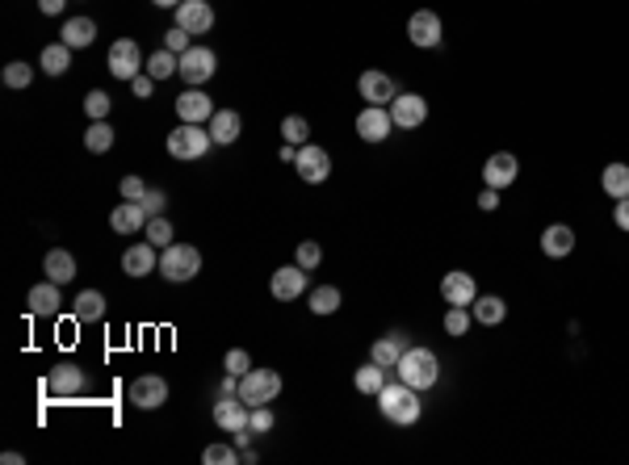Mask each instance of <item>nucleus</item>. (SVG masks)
I'll use <instances>...</instances> for the list:
<instances>
[{
    "mask_svg": "<svg viewBox=\"0 0 629 465\" xmlns=\"http://www.w3.org/2000/svg\"><path fill=\"white\" fill-rule=\"evenodd\" d=\"M189 47H194V34H189V30L173 26V30L164 34V50H173V55H185Z\"/></svg>",
    "mask_w": 629,
    "mask_h": 465,
    "instance_id": "37998d69",
    "label": "nucleus"
},
{
    "mask_svg": "<svg viewBox=\"0 0 629 465\" xmlns=\"http://www.w3.org/2000/svg\"><path fill=\"white\" fill-rule=\"evenodd\" d=\"M84 147L93 151V156H105L113 147V126L101 118V122H88V130H84Z\"/></svg>",
    "mask_w": 629,
    "mask_h": 465,
    "instance_id": "f704fd0d",
    "label": "nucleus"
},
{
    "mask_svg": "<svg viewBox=\"0 0 629 465\" xmlns=\"http://www.w3.org/2000/svg\"><path fill=\"white\" fill-rule=\"evenodd\" d=\"M441 298L449 306H470L479 298V281L470 273H462V269H453V273L441 277Z\"/></svg>",
    "mask_w": 629,
    "mask_h": 465,
    "instance_id": "6ab92c4d",
    "label": "nucleus"
},
{
    "mask_svg": "<svg viewBox=\"0 0 629 465\" xmlns=\"http://www.w3.org/2000/svg\"><path fill=\"white\" fill-rule=\"evenodd\" d=\"M407 38H411V47H419V50L441 47V38H445L441 13H433V9H416V13L407 17Z\"/></svg>",
    "mask_w": 629,
    "mask_h": 465,
    "instance_id": "6e6552de",
    "label": "nucleus"
},
{
    "mask_svg": "<svg viewBox=\"0 0 629 465\" xmlns=\"http://www.w3.org/2000/svg\"><path fill=\"white\" fill-rule=\"evenodd\" d=\"M517 177H520V164H517V156L512 151H495V156H487V164H483V180L491 185V189H508V185H517Z\"/></svg>",
    "mask_w": 629,
    "mask_h": 465,
    "instance_id": "a211bd4d",
    "label": "nucleus"
},
{
    "mask_svg": "<svg viewBox=\"0 0 629 465\" xmlns=\"http://www.w3.org/2000/svg\"><path fill=\"white\" fill-rule=\"evenodd\" d=\"M378 411H382V419H390L395 428H411V423H419V415H424V402H419V390H411L407 382H387L382 390H378Z\"/></svg>",
    "mask_w": 629,
    "mask_h": 465,
    "instance_id": "f257e3e1",
    "label": "nucleus"
},
{
    "mask_svg": "<svg viewBox=\"0 0 629 465\" xmlns=\"http://www.w3.org/2000/svg\"><path fill=\"white\" fill-rule=\"evenodd\" d=\"M403 353H407V339L399 336V332H390V336H378V339L370 344V361H378L382 370H395Z\"/></svg>",
    "mask_w": 629,
    "mask_h": 465,
    "instance_id": "bb28decb",
    "label": "nucleus"
},
{
    "mask_svg": "<svg viewBox=\"0 0 629 465\" xmlns=\"http://www.w3.org/2000/svg\"><path fill=\"white\" fill-rule=\"evenodd\" d=\"M273 411H269V402H265V407H252V419H248V428H252V432L257 436H265V432H273Z\"/></svg>",
    "mask_w": 629,
    "mask_h": 465,
    "instance_id": "a18cd8bd",
    "label": "nucleus"
},
{
    "mask_svg": "<svg viewBox=\"0 0 629 465\" xmlns=\"http://www.w3.org/2000/svg\"><path fill=\"white\" fill-rule=\"evenodd\" d=\"M143 240L147 243H156V248H168V243H177V231H173V223H168V218H147V226H143Z\"/></svg>",
    "mask_w": 629,
    "mask_h": 465,
    "instance_id": "e433bc0d",
    "label": "nucleus"
},
{
    "mask_svg": "<svg viewBox=\"0 0 629 465\" xmlns=\"http://www.w3.org/2000/svg\"><path fill=\"white\" fill-rule=\"evenodd\" d=\"M26 310H30L34 319H59V310H64V286L59 281H38V286L26 293Z\"/></svg>",
    "mask_w": 629,
    "mask_h": 465,
    "instance_id": "1a4fd4ad",
    "label": "nucleus"
},
{
    "mask_svg": "<svg viewBox=\"0 0 629 465\" xmlns=\"http://www.w3.org/2000/svg\"><path fill=\"white\" fill-rule=\"evenodd\" d=\"M130 402L139 407V411H156L168 402V382H164L160 373H139L134 382H130Z\"/></svg>",
    "mask_w": 629,
    "mask_h": 465,
    "instance_id": "4468645a",
    "label": "nucleus"
},
{
    "mask_svg": "<svg viewBox=\"0 0 629 465\" xmlns=\"http://www.w3.org/2000/svg\"><path fill=\"white\" fill-rule=\"evenodd\" d=\"M38 9H42L47 17H59L67 9V0H38Z\"/></svg>",
    "mask_w": 629,
    "mask_h": 465,
    "instance_id": "864d4df0",
    "label": "nucleus"
},
{
    "mask_svg": "<svg viewBox=\"0 0 629 465\" xmlns=\"http://www.w3.org/2000/svg\"><path fill=\"white\" fill-rule=\"evenodd\" d=\"M357 93H361V101H370V105H390V101L399 96V84H395V76H387L382 67H370V72H361Z\"/></svg>",
    "mask_w": 629,
    "mask_h": 465,
    "instance_id": "ddd939ff",
    "label": "nucleus"
},
{
    "mask_svg": "<svg viewBox=\"0 0 629 465\" xmlns=\"http://www.w3.org/2000/svg\"><path fill=\"white\" fill-rule=\"evenodd\" d=\"M613 223L621 226V231H629V197H621V202L613 206Z\"/></svg>",
    "mask_w": 629,
    "mask_h": 465,
    "instance_id": "3c124183",
    "label": "nucleus"
},
{
    "mask_svg": "<svg viewBox=\"0 0 629 465\" xmlns=\"http://www.w3.org/2000/svg\"><path fill=\"white\" fill-rule=\"evenodd\" d=\"M93 38H97V21H93V17H67L64 34H59V42H67L72 50L93 47Z\"/></svg>",
    "mask_w": 629,
    "mask_h": 465,
    "instance_id": "cd10ccee",
    "label": "nucleus"
},
{
    "mask_svg": "<svg viewBox=\"0 0 629 465\" xmlns=\"http://www.w3.org/2000/svg\"><path fill=\"white\" fill-rule=\"evenodd\" d=\"M294 172L307 180V185H323V180L332 177V156H327V147L303 143L298 147V156H294Z\"/></svg>",
    "mask_w": 629,
    "mask_h": 465,
    "instance_id": "0eeeda50",
    "label": "nucleus"
},
{
    "mask_svg": "<svg viewBox=\"0 0 629 465\" xmlns=\"http://www.w3.org/2000/svg\"><path fill=\"white\" fill-rule=\"evenodd\" d=\"M387 382H390V370H382L378 361H365V365L353 373V385L361 390V394H373V399H378V390H382Z\"/></svg>",
    "mask_w": 629,
    "mask_h": 465,
    "instance_id": "c756f323",
    "label": "nucleus"
},
{
    "mask_svg": "<svg viewBox=\"0 0 629 465\" xmlns=\"http://www.w3.org/2000/svg\"><path fill=\"white\" fill-rule=\"evenodd\" d=\"M600 189L609 193L613 202L629 197V164H609V168L600 172Z\"/></svg>",
    "mask_w": 629,
    "mask_h": 465,
    "instance_id": "2f4dec72",
    "label": "nucleus"
},
{
    "mask_svg": "<svg viewBox=\"0 0 629 465\" xmlns=\"http://www.w3.org/2000/svg\"><path fill=\"white\" fill-rule=\"evenodd\" d=\"M214 67H219V55L210 47H189L185 55H180V80L189 84V88H202V84L214 76Z\"/></svg>",
    "mask_w": 629,
    "mask_h": 465,
    "instance_id": "9d476101",
    "label": "nucleus"
},
{
    "mask_svg": "<svg viewBox=\"0 0 629 465\" xmlns=\"http://www.w3.org/2000/svg\"><path fill=\"white\" fill-rule=\"evenodd\" d=\"M72 315L81 323H101L105 319V293H97V289H84L81 298H76V306H72Z\"/></svg>",
    "mask_w": 629,
    "mask_h": 465,
    "instance_id": "473e14b6",
    "label": "nucleus"
},
{
    "mask_svg": "<svg viewBox=\"0 0 629 465\" xmlns=\"http://www.w3.org/2000/svg\"><path fill=\"white\" fill-rule=\"evenodd\" d=\"M269 293H273L277 302H294V298H303L307 293V269L294 260V264H281L269 281Z\"/></svg>",
    "mask_w": 629,
    "mask_h": 465,
    "instance_id": "2eb2a0df",
    "label": "nucleus"
},
{
    "mask_svg": "<svg viewBox=\"0 0 629 465\" xmlns=\"http://www.w3.org/2000/svg\"><path fill=\"white\" fill-rule=\"evenodd\" d=\"M42 273L50 277V281H59V286H67L72 277H76V256L67 252V248H50L47 260H42Z\"/></svg>",
    "mask_w": 629,
    "mask_h": 465,
    "instance_id": "c85d7f7f",
    "label": "nucleus"
},
{
    "mask_svg": "<svg viewBox=\"0 0 629 465\" xmlns=\"http://www.w3.org/2000/svg\"><path fill=\"white\" fill-rule=\"evenodd\" d=\"M479 210H500V189H491V185H487V189L479 193Z\"/></svg>",
    "mask_w": 629,
    "mask_h": 465,
    "instance_id": "603ef678",
    "label": "nucleus"
},
{
    "mask_svg": "<svg viewBox=\"0 0 629 465\" xmlns=\"http://www.w3.org/2000/svg\"><path fill=\"white\" fill-rule=\"evenodd\" d=\"M541 252H546L549 260H563L575 252V226L566 223H549L546 231H541Z\"/></svg>",
    "mask_w": 629,
    "mask_h": 465,
    "instance_id": "5701e85b",
    "label": "nucleus"
},
{
    "mask_svg": "<svg viewBox=\"0 0 629 465\" xmlns=\"http://www.w3.org/2000/svg\"><path fill=\"white\" fill-rule=\"evenodd\" d=\"M151 80H168V76H177L180 72V55H173V50H156V55H147V67H143Z\"/></svg>",
    "mask_w": 629,
    "mask_h": 465,
    "instance_id": "72a5a7b5",
    "label": "nucleus"
},
{
    "mask_svg": "<svg viewBox=\"0 0 629 465\" xmlns=\"http://www.w3.org/2000/svg\"><path fill=\"white\" fill-rule=\"evenodd\" d=\"M294 260H298V264H303V269H307V273H311V269H319V260H323V248H319V243H315V240H303V243H298V256H294Z\"/></svg>",
    "mask_w": 629,
    "mask_h": 465,
    "instance_id": "c03bdc74",
    "label": "nucleus"
},
{
    "mask_svg": "<svg viewBox=\"0 0 629 465\" xmlns=\"http://www.w3.org/2000/svg\"><path fill=\"white\" fill-rule=\"evenodd\" d=\"M210 126H197V122H180L168 139H164V147H168V156L173 160H202L210 151Z\"/></svg>",
    "mask_w": 629,
    "mask_h": 465,
    "instance_id": "20e7f679",
    "label": "nucleus"
},
{
    "mask_svg": "<svg viewBox=\"0 0 629 465\" xmlns=\"http://www.w3.org/2000/svg\"><path fill=\"white\" fill-rule=\"evenodd\" d=\"M177 26L189 34H206L214 26V9H210V0H180L177 9Z\"/></svg>",
    "mask_w": 629,
    "mask_h": 465,
    "instance_id": "aec40b11",
    "label": "nucleus"
},
{
    "mask_svg": "<svg viewBox=\"0 0 629 465\" xmlns=\"http://www.w3.org/2000/svg\"><path fill=\"white\" fill-rule=\"evenodd\" d=\"M151 4H156V9H177L180 0H151Z\"/></svg>",
    "mask_w": 629,
    "mask_h": 465,
    "instance_id": "6e6d98bb",
    "label": "nucleus"
},
{
    "mask_svg": "<svg viewBox=\"0 0 629 465\" xmlns=\"http://www.w3.org/2000/svg\"><path fill=\"white\" fill-rule=\"evenodd\" d=\"M130 93H134V96H151V93H156V80L143 72V76H134V80H130Z\"/></svg>",
    "mask_w": 629,
    "mask_h": 465,
    "instance_id": "8fccbe9b",
    "label": "nucleus"
},
{
    "mask_svg": "<svg viewBox=\"0 0 629 465\" xmlns=\"http://www.w3.org/2000/svg\"><path fill=\"white\" fill-rule=\"evenodd\" d=\"M357 134H361V143H387L395 134V118L387 105H365L357 113Z\"/></svg>",
    "mask_w": 629,
    "mask_h": 465,
    "instance_id": "9b49d317",
    "label": "nucleus"
},
{
    "mask_svg": "<svg viewBox=\"0 0 629 465\" xmlns=\"http://www.w3.org/2000/svg\"><path fill=\"white\" fill-rule=\"evenodd\" d=\"M223 370H226V373H235V377H243V373L252 370V356L243 353V348H231V353L223 356Z\"/></svg>",
    "mask_w": 629,
    "mask_h": 465,
    "instance_id": "49530a36",
    "label": "nucleus"
},
{
    "mask_svg": "<svg viewBox=\"0 0 629 465\" xmlns=\"http://www.w3.org/2000/svg\"><path fill=\"white\" fill-rule=\"evenodd\" d=\"M387 110H390V118H395V130H419L428 122V101L419 93H399Z\"/></svg>",
    "mask_w": 629,
    "mask_h": 465,
    "instance_id": "f8f14e48",
    "label": "nucleus"
},
{
    "mask_svg": "<svg viewBox=\"0 0 629 465\" xmlns=\"http://www.w3.org/2000/svg\"><path fill=\"white\" fill-rule=\"evenodd\" d=\"M197 273H202V252H197L194 243H168V248L160 252V277L164 281L180 286V281H194Z\"/></svg>",
    "mask_w": 629,
    "mask_h": 465,
    "instance_id": "7ed1b4c3",
    "label": "nucleus"
},
{
    "mask_svg": "<svg viewBox=\"0 0 629 465\" xmlns=\"http://www.w3.org/2000/svg\"><path fill=\"white\" fill-rule=\"evenodd\" d=\"M248 419H252V407H248L240 394H219V402H214V423H219L223 432H240V428H248Z\"/></svg>",
    "mask_w": 629,
    "mask_h": 465,
    "instance_id": "f3484780",
    "label": "nucleus"
},
{
    "mask_svg": "<svg viewBox=\"0 0 629 465\" xmlns=\"http://www.w3.org/2000/svg\"><path fill=\"white\" fill-rule=\"evenodd\" d=\"M470 323H474L470 306H449V310H445V336H453V339L470 336Z\"/></svg>",
    "mask_w": 629,
    "mask_h": 465,
    "instance_id": "58836bf2",
    "label": "nucleus"
},
{
    "mask_svg": "<svg viewBox=\"0 0 629 465\" xmlns=\"http://www.w3.org/2000/svg\"><path fill=\"white\" fill-rule=\"evenodd\" d=\"M177 113H180V122H197V126H206L210 118H214V101H210L202 88H185V93L177 96Z\"/></svg>",
    "mask_w": 629,
    "mask_h": 465,
    "instance_id": "412c9836",
    "label": "nucleus"
},
{
    "mask_svg": "<svg viewBox=\"0 0 629 465\" xmlns=\"http://www.w3.org/2000/svg\"><path fill=\"white\" fill-rule=\"evenodd\" d=\"M395 377L407 382L411 390H433L436 377H441V361H436L433 348H419V344H407V353L399 356V365H395Z\"/></svg>",
    "mask_w": 629,
    "mask_h": 465,
    "instance_id": "f03ea898",
    "label": "nucleus"
},
{
    "mask_svg": "<svg viewBox=\"0 0 629 465\" xmlns=\"http://www.w3.org/2000/svg\"><path fill=\"white\" fill-rule=\"evenodd\" d=\"M202 461L206 465H235L240 461V449H235V445H206V449H202Z\"/></svg>",
    "mask_w": 629,
    "mask_h": 465,
    "instance_id": "79ce46f5",
    "label": "nucleus"
},
{
    "mask_svg": "<svg viewBox=\"0 0 629 465\" xmlns=\"http://www.w3.org/2000/svg\"><path fill=\"white\" fill-rule=\"evenodd\" d=\"M110 226H113V235H139L147 226V210L139 202H122V206H113Z\"/></svg>",
    "mask_w": 629,
    "mask_h": 465,
    "instance_id": "393cba45",
    "label": "nucleus"
},
{
    "mask_svg": "<svg viewBox=\"0 0 629 465\" xmlns=\"http://www.w3.org/2000/svg\"><path fill=\"white\" fill-rule=\"evenodd\" d=\"M122 269H127V277H147L160 269V256H156V243H130L127 252H122Z\"/></svg>",
    "mask_w": 629,
    "mask_h": 465,
    "instance_id": "4be33fe9",
    "label": "nucleus"
},
{
    "mask_svg": "<svg viewBox=\"0 0 629 465\" xmlns=\"http://www.w3.org/2000/svg\"><path fill=\"white\" fill-rule=\"evenodd\" d=\"M277 394H281V373L277 370H252L240 377V399L248 402V407H265V402H273Z\"/></svg>",
    "mask_w": 629,
    "mask_h": 465,
    "instance_id": "423d86ee",
    "label": "nucleus"
},
{
    "mask_svg": "<svg viewBox=\"0 0 629 465\" xmlns=\"http://www.w3.org/2000/svg\"><path fill=\"white\" fill-rule=\"evenodd\" d=\"M38 67H42L47 76H64L67 67H72V47H67V42H50V47H42Z\"/></svg>",
    "mask_w": 629,
    "mask_h": 465,
    "instance_id": "7c9ffc66",
    "label": "nucleus"
},
{
    "mask_svg": "<svg viewBox=\"0 0 629 465\" xmlns=\"http://www.w3.org/2000/svg\"><path fill=\"white\" fill-rule=\"evenodd\" d=\"M110 110H113L110 93H101V88H93V93L84 96V113H88V122H101V118H110Z\"/></svg>",
    "mask_w": 629,
    "mask_h": 465,
    "instance_id": "ea45409f",
    "label": "nucleus"
},
{
    "mask_svg": "<svg viewBox=\"0 0 629 465\" xmlns=\"http://www.w3.org/2000/svg\"><path fill=\"white\" fill-rule=\"evenodd\" d=\"M470 315H474L479 327H500V323L508 319V302H503L500 293H479V298L470 302Z\"/></svg>",
    "mask_w": 629,
    "mask_h": 465,
    "instance_id": "b1692460",
    "label": "nucleus"
},
{
    "mask_svg": "<svg viewBox=\"0 0 629 465\" xmlns=\"http://www.w3.org/2000/svg\"><path fill=\"white\" fill-rule=\"evenodd\" d=\"M4 84H9V88H30V84H34V67L21 64V59L4 64Z\"/></svg>",
    "mask_w": 629,
    "mask_h": 465,
    "instance_id": "a19ab883",
    "label": "nucleus"
},
{
    "mask_svg": "<svg viewBox=\"0 0 629 465\" xmlns=\"http://www.w3.org/2000/svg\"><path fill=\"white\" fill-rule=\"evenodd\" d=\"M340 302H344V298H340L336 286H315L311 289V310H315V315H336Z\"/></svg>",
    "mask_w": 629,
    "mask_h": 465,
    "instance_id": "c9c22d12",
    "label": "nucleus"
},
{
    "mask_svg": "<svg viewBox=\"0 0 629 465\" xmlns=\"http://www.w3.org/2000/svg\"><path fill=\"white\" fill-rule=\"evenodd\" d=\"M105 67H110V76L113 80H134V76H143V67H147V59H143V50H139V42L134 38H118L110 47V55H105Z\"/></svg>",
    "mask_w": 629,
    "mask_h": 465,
    "instance_id": "39448f33",
    "label": "nucleus"
},
{
    "mask_svg": "<svg viewBox=\"0 0 629 465\" xmlns=\"http://www.w3.org/2000/svg\"><path fill=\"white\" fill-rule=\"evenodd\" d=\"M118 193H122V202H143L147 185H143V177H122L118 180Z\"/></svg>",
    "mask_w": 629,
    "mask_h": 465,
    "instance_id": "de8ad7c7",
    "label": "nucleus"
},
{
    "mask_svg": "<svg viewBox=\"0 0 629 465\" xmlns=\"http://www.w3.org/2000/svg\"><path fill=\"white\" fill-rule=\"evenodd\" d=\"M84 385H88V373H84L81 365H72V361H64V365H55V370L47 373V390L59 394V399H76Z\"/></svg>",
    "mask_w": 629,
    "mask_h": 465,
    "instance_id": "dca6fc26",
    "label": "nucleus"
},
{
    "mask_svg": "<svg viewBox=\"0 0 629 465\" xmlns=\"http://www.w3.org/2000/svg\"><path fill=\"white\" fill-rule=\"evenodd\" d=\"M139 206L147 210V218H160V214H164V206H168V197H164V189H147Z\"/></svg>",
    "mask_w": 629,
    "mask_h": 465,
    "instance_id": "09e8293b",
    "label": "nucleus"
},
{
    "mask_svg": "<svg viewBox=\"0 0 629 465\" xmlns=\"http://www.w3.org/2000/svg\"><path fill=\"white\" fill-rule=\"evenodd\" d=\"M281 139H286L290 147L311 143V122H307V118H298V113H290V118H281Z\"/></svg>",
    "mask_w": 629,
    "mask_h": 465,
    "instance_id": "4c0bfd02",
    "label": "nucleus"
},
{
    "mask_svg": "<svg viewBox=\"0 0 629 465\" xmlns=\"http://www.w3.org/2000/svg\"><path fill=\"white\" fill-rule=\"evenodd\" d=\"M294 156H298V147H290V143L281 147V164H294Z\"/></svg>",
    "mask_w": 629,
    "mask_h": 465,
    "instance_id": "5fc2aeb1",
    "label": "nucleus"
},
{
    "mask_svg": "<svg viewBox=\"0 0 629 465\" xmlns=\"http://www.w3.org/2000/svg\"><path fill=\"white\" fill-rule=\"evenodd\" d=\"M210 126V139L214 143H223V147H231L235 139H240V130H243V118L235 110H214V118L206 122Z\"/></svg>",
    "mask_w": 629,
    "mask_h": 465,
    "instance_id": "a878e982",
    "label": "nucleus"
}]
</instances>
